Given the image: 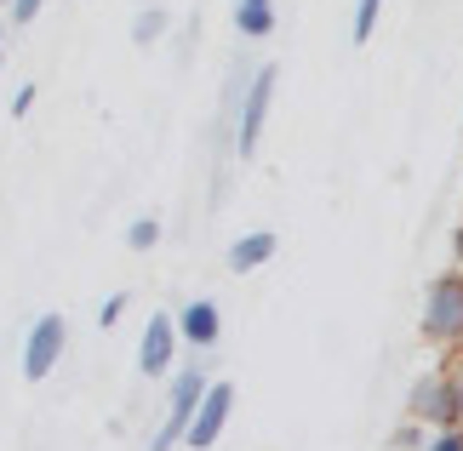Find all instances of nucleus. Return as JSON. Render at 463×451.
<instances>
[{
	"label": "nucleus",
	"instance_id": "nucleus-7",
	"mask_svg": "<svg viewBox=\"0 0 463 451\" xmlns=\"http://www.w3.org/2000/svg\"><path fill=\"white\" fill-rule=\"evenodd\" d=\"M229 411H235V383H212L206 389V400H201V411H194V423H189V440L184 446H194V451H212L218 446V435L229 428Z\"/></svg>",
	"mask_w": 463,
	"mask_h": 451
},
{
	"label": "nucleus",
	"instance_id": "nucleus-14",
	"mask_svg": "<svg viewBox=\"0 0 463 451\" xmlns=\"http://www.w3.org/2000/svg\"><path fill=\"white\" fill-rule=\"evenodd\" d=\"M120 315H127V292H109V297H103V309H98V326L103 332L120 326Z\"/></svg>",
	"mask_w": 463,
	"mask_h": 451
},
{
	"label": "nucleus",
	"instance_id": "nucleus-16",
	"mask_svg": "<svg viewBox=\"0 0 463 451\" xmlns=\"http://www.w3.org/2000/svg\"><path fill=\"white\" fill-rule=\"evenodd\" d=\"M41 6H46V0H12L6 17H12V23H34V12H41Z\"/></svg>",
	"mask_w": 463,
	"mask_h": 451
},
{
	"label": "nucleus",
	"instance_id": "nucleus-10",
	"mask_svg": "<svg viewBox=\"0 0 463 451\" xmlns=\"http://www.w3.org/2000/svg\"><path fill=\"white\" fill-rule=\"evenodd\" d=\"M235 34H246V41H269L275 34V0H235Z\"/></svg>",
	"mask_w": 463,
	"mask_h": 451
},
{
	"label": "nucleus",
	"instance_id": "nucleus-20",
	"mask_svg": "<svg viewBox=\"0 0 463 451\" xmlns=\"http://www.w3.org/2000/svg\"><path fill=\"white\" fill-rule=\"evenodd\" d=\"M0 6H12V0H0Z\"/></svg>",
	"mask_w": 463,
	"mask_h": 451
},
{
	"label": "nucleus",
	"instance_id": "nucleus-18",
	"mask_svg": "<svg viewBox=\"0 0 463 451\" xmlns=\"http://www.w3.org/2000/svg\"><path fill=\"white\" fill-rule=\"evenodd\" d=\"M0 63H6V17H0Z\"/></svg>",
	"mask_w": 463,
	"mask_h": 451
},
{
	"label": "nucleus",
	"instance_id": "nucleus-3",
	"mask_svg": "<svg viewBox=\"0 0 463 451\" xmlns=\"http://www.w3.org/2000/svg\"><path fill=\"white\" fill-rule=\"evenodd\" d=\"M418 326L430 343H458L463 337V268H447L423 286V315Z\"/></svg>",
	"mask_w": 463,
	"mask_h": 451
},
{
	"label": "nucleus",
	"instance_id": "nucleus-19",
	"mask_svg": "<svg viewBox=\"0 0 463 451\" xmlns=\"http://www.w3.org/2000/svg\"><path fill=\"white\" fill-rule=\"evenodd\" d=\"M452 246H458V258H463V229H458V234H452Z\"/></svg>",
	"mask_w": 463,
	"mask_h": 451
},
{
	"label": "nucleus",
	"instance_id": "nucleus-15",
	"mask_svg": "<svg viewBox=\"0 0 463 451\" xmlns=\"http://www.w3.org/2000/svg\"><path fill=\"white\" fill-rule=\"evenodd\" d=\"M423 451H463V428H430Z\"/></svg>",
	"mask_w": 463,
	"mask_h": 451
},
{
	"label": "nucleus",
	"instance_id": "nucleus-1",
	"mask_svg": "<svg viewBox=\"0 0 463 451\" xmlns=\"http://www.w3.org/2000/svg\"><path fill=\"white\" fill-rule=\"evenodd\" d=\"M275 86H280V69L275 63H258L241 86V109H235V155L252 160L263 149V126H269L275 109Z\"/></svg>",
	"mask_w": 463,
	"mask_h": 451
},
{
	"label": "nucleus",
	"instance_id": "nucleus-2",
	"mask_svg": "<svg viewBox=\"0 0 463 451\" xmlns=\"http://www.w3.org/2000/svg\"><path fill=\"white\" fill-rule=\"evenodd\" d=\"M206 389H212V377H206L201 366H177V371H172V389H166V423L155 428L149 451H172V446H184V440H189V423H194V411H201Z\"/></svg>",
	"mask_w": 463,
	"mask_h": 451
},
{
	"label": "nucleus",
	"instance_id": "nucleus-5",
	"mask_svg": "<svg viewBox=\"0 0 463 451\" xmlns=\"http://www.w3.org/2000/svg\"><path fill=\"white\" fill-rule=\"evenodd\" d=\"M63 343H69V326H63V315H34V326L24 337V377L29 383H46L52 371H58V360H63Z\"/></svg>",
	"mask_w": 463,
	"mask_h": 451
},
{
	"label": "nucleus",
	"instance_id": "nucleus-13",
	"mask_svg": "<svg viewBox=\"0 0 463 451\" xmlns=\"http://www.w3.org/2000/svg\"><path fill=\"white\" fill-rule=\"evenodd\" d=\"M127 246H132V251H155V246H160V218H149V211H144V218H132Z\"/></svg>",
	"mask_w": 463,
	"mask_h": 451
},
{
	"label": "nucleus",
	"instance_id": "nucleus-4",
	"mask_svg": "<svg viewBox=\"0 0 463 451\" xmlns=\"http://www.w3.org/2000/svg\"><path fill=\"white\" fill-rule=\"evenodd\" d=\"M412 418L423 428H458L463 423V383L447 371H430L412 383Z\"/></svg>",
	"mask_w": 463,
	"mask_h": 451
},
{
	"label": "nucleus",
	"instance_id": "nucleus-6",
	"mask_svg": "<svg viewBox=\"0 0 463 451\" xmlns=\"http://www.w3.org/2000/svg\"><path fill=\"white\" fill-rule=\"evenodd\" d=\"M177 343H184L177 315H149L144 320V337H137V371H144V377H172Z\"/></svg>",
	"mask_w": 463,
	"mask_h": 451
},
{
	"label": "nucleus",
	"instance_id": "nucleus-12",
	"mask_svg": "<svg viewBox=\"0 0 463 451\" xmlns=\"http://www.w3.org/2000/svg\"><path fill=\"white\" fill-rule=\"evenodd\" d=\"M378 17H383V0H354V23H349L354 46H366V41H372V29H378Z\"/></svg>",
	"mask_w": 463,
	"mask_h": 451
},
{
	"label": "nucleus",
	"instance_id": "nucleus-9",
	"mask_svg": "<svg viewBox=\"0 0 463 451\" xmlns=\"http://www.w3.org/2000/svg\"><path fill=\"white\" fill-rule=\"evenodd\" d=\"M275 251H280V234L275 229H246V234L229 240V268H235V275H252V268H263Z\"/></svg>",
	"mask_w": 463,
	"mask_h": 451
},
{
	"label": "nucleus",
	"instance_id": "nucleus-17",
	"mask_svg": "<svg viewBox=\"0 0 463 451\" xmlns=\"http://www.w3.org/2000/svg\"><path fill=\"white\" fill-rule=\"evenodd\" d=\"M29 109H34V80H29V86H17V92H12V115L24 120Z\"/></svg>",
	"mask_w": 463,
	"mask_h": 451
},
{
	"label": "nucleus",
	"instance_id": "nucleus-11",
	"mask_svg": "<svg viewBox=\"0 0 463 451\" xmlns=\"http://www.w3.org/2000/svg\"><path fill=\"white\" fill-rule=\"evenodd\" d=\"M166 29H172V17L160 12V6H144V12H137V23H132V41H137V46H155Z\"/></svg>",
	"mask_w": 463,
	"mask_h": 451
},
{
	"label": "nucleus",
	"instance_id": "nucleus-8",
	"mask_svg": "<svg viewBox=\"0 0 463 451\" xmlns=\"http://www.w3.org/2000/svg\"><path fill=\"white\" fill-rule=\"evenodd\" d=\"M177 332H184L189 349H218V337H223V315H218V303L212 297H194L177 309Z\"/></svg>",
	"mask_w": 463,
	"mask_h": 451
}]
</instances>
